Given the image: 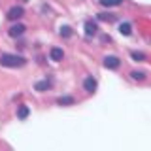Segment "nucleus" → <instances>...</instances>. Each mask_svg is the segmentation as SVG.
Listing matches in <instances>:
<instances>
[{"instance_id": "f3484780", "label": "nucleus", "mask_w": 151, "mask_h": 151, "mask_svg": "<svg viewBox=\"0 0 151 151\" xmlns=\"http://www.w3.org/2000/svg\"><path fill=\"white\" fill-rule=\"evenodd\" d=\"M21 2H28V0H21Z\"/></svg>"}, {"instance_id": "0eeeda50", "label": "nucleus", "mask_w": 151, "mask_h": 151, "mask_svg": "<svg viewBox=\"0 0 151 151\" xmlns=\"http://www.w3.org/2000/svg\"><path fill=\"white\" fill-rule=\"evenodd\" d=\"M23 32H25V25H13L12 28H9V36H12V38L21 36Z\"/></svg>"}, {"instance_id": "dca6fc26", "label": "nucleus", "mask_w": 151, "mask_h": 151, "mask_svg": "<svg viewBox=\"0 0 151 151\" xmlns=\"http://www.w3.org/2000/svg\"><path fill=\"white\" fill-rule=\"evenodd\" d=\"M130 57H132V60H136V63H142V60H145V55L140 53V51H132Z\"/></svg>"}, {"instance_id": "7ed1b4c3", "label": "nucleus", "mask_w": 151, "mask_h": 151, "mask_svg": "<svg viewBox=\"0 0 151 151\" xmlns=\"http://www.w3.org/2000/svg\"><path fill=\"white\" fill-rule=\"evenodd\" d=\"M23 15H25V9H23L21 6H15V8H12L8 12V19L9 21H15V19H21Z\"/></svg>"}, {"instance_id": "423d86ee", "label": "nucleus", "mask_w": 151, "mask_h": 151, "mask_svg": "<svg viewBox=\"0 0 151 151\" xmlns=\"http://www.w3.org/2000/svg\"><path fill=\"white\" fill-rule=\"evenodd\" d=\"M28 115H30V108H28V106H25V104H21V106L17 108V117L23 121V119H27Z\"/></svg>"}, {"instance_id": "20e7f679", "label": "nucleus", "mask_w": 151, "mask_h": 151, "mask_svg": "<svg viewBox=\"0 0 151 151\" xmlns=\"http://www.w3.org/2000/svg\"><path fill=\"white\" fill-rule=\"evenodd\" d=\"M83 89L87 93H94V91H96V79L91 78V76H89V78H85L83 79Z\"/></svg>"}, {"instance_id": "6e6552de", "label": "nucleus", "mask_w": 151, "mask_h": 151, "mask_svg": "<svg viewBox=\"0 0 151 151\" xmlns=\"http://www.w3.org/2000/svg\"><path fill=\"white\" fill-rule=\"evenodd\" d=\"M96 30H98L96 23H91V21L85 23V34H87V36H94V34H96Z\"/></svg>"}, {"instance_id": "ddd939ff", "label": "nucleus", "mask_w": 151, "mask_h": 151, "mask_svg": "<svg viewBox=\"0 0 151 151\" xmlns=\"http://www.w3.org/2000/svg\"><path fill=\"white\" fill-rule=\"evenodd\" d=\"M130 78L134 79V81H144V79H145V72H142V70H132Z\"/></svg>"}, {"instance_id": "f03ea898", "label": "nucleus", "mask_w": 151, "mask_h": 151, "mask_svg": "<svg viewBox=\"0 0 151 151\" xmlns=\"http://www.w3.org/2000/svg\"><path fill=\"white\" fill-rule=\"evenodd\" d=\"M102 64H104V68L115 70V68H119V66H121V59H119V57H115V55H108V57H104V59H102Z\"/></svg>"}, {"instance_id": "f257e3e1", "label": "nucleus", "mask_w": 151, "mask_h": 151, "mask_svg": "<svg viewBox=\"0 0 151 151\" xmlns=\"http://www.w3.org/2000/svg\"><path fill=\"white\" fill-rule=\"evenodd\" d=\"M0 64L8 66V68H21V66L27 64V59H25V57H21V55L4 53V55H0Z\"/></svg>"}, {"instance_id": "9b49d317", "label": "nucleus", "mask_w": 151, "mask_h": 151, "mask_svg": "<svg viewBox=\"0 0 151 151\" xmlns=\"http://www.w3.org/2000/svg\"><path fill=\"white\" fill-rule=\"evenodd\" d=\"M49 87H51V81H47V79H44V81H38V83L34 85V89H36V91H40V93L47 91Z\"/></svg>"}, {"instance_id": "1a4fd4ad", "label": "nucleus", "mask_w": 151, "mask_h": 151, "mask_svg": "<svg viewBox=\"0 0 151 151\" xmlns=\"http://www.w3.org/2000/svg\"><path fill=\"white\" fill-rule=\"evenodd\" d=\"M98 4L104 8H113V6H121L123 0H98Z\"/></svg>"}, {"instance_id": "2eb2a0df", "label": "nucleus", "mask_w": 151, "mask_h": 151, "mask_svg": "<svg viewBox=\"0 0 151 151\" xmlns=\"http://www.w3.org/2000/svg\"><path fill=\"white\" fill-rule=\"evenodd\" d=\"M98 21L111 23V21H115V15H113V13H98Z\"/></svg>"}, {"instance_id": "f8f14e48", "label": "nucleus", "mask_w": 151, "mask_h": 151, "mask_svg": "<svg viewBox=\"0 0 151 151\" xmlns=\"http://www.w3.org/2000/svg\"><path fill=\"white\" fill-rule=\"evenodd\" d=\"M119 32H121L123 36H130L132 25H130V23H121V25H119Z\"/></svg>"}, {"instance_id": "4468645a", "label": "nucleus", "mask_w": 151, "mask_h": 151, "mask_svg": "<svg viewBox=\"0 0 151 151\" xmlns=\"http://www.w3.org/2000/svg\"><path fill=\"white\" fill-rule=\"evenodd\" d=\"M59 34L63 36V38H70V36H72V27H68V25L60 27L59 28Z\"/></svg>"}, {"instance_id": "39448f33", "label": "nucleus", "mask_w": 151, "mask_h": 151, "mask_svg": "<svg viewBox=\"0 0 151 151\" xmlns=\"http://www.w3.org/2000/svg\"><path fill=\"white\" fill-rule=\"evenodd\" d=\"M49 57H51V60H63V57H64V51L60 49V47H51V51H49Z\"/></svg>"}, {"instance_id": "9d476101", "label": "nucleus", "mask_w": 151, "mask_h": 151, "mask_svg": "<svg viewBox=\"0 0 151 151\" xmlns=\"http://www.w3.org/2000/svg\"><path fill=\"white\" fill-rule=\"evenodd\" d=\"M57 104L59 106H72V104H76V98L74 96H60L57 100Z\"/></svg>"}]
</instances>
